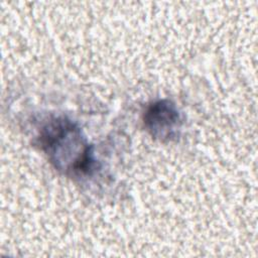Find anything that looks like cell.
I'll return each mask as SVG.
<instances>
[{"mask_svg": "<svg viewBox=\"0 0 258 258\" xmlns=\"http://www.w3.org/2000/svg\"><path fill=\"white\" fill-rule=\"evenodd\" d=\"M36 144L54 168L66 175L84 176L95 170L93 146L81 128L66 116L45 119L38 130Z\"/></svg>", "mask_w": 258, "mask_h": 258, "instance_id": "obj_1", "label": "cell"}, {"mask_svg": "<svg viewBox=\"0 0 258 258\" xmlns=\"http://www.w3.org/2000/svg\"><path fill=\"white\" fill-rule=\"evenodd\" d=\"M143 124L152 138L169 142L178 136L182 119L173 102L161 99L147 106L143 114Z\"/></svg>", "mask_w": 258, "mask_h": 258, "instance_id": "obj_2", "label": "cell"}]
</instances>
